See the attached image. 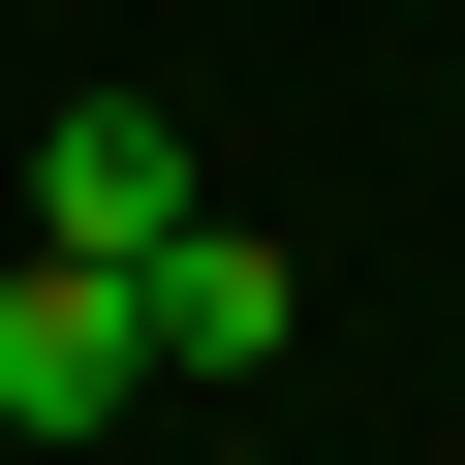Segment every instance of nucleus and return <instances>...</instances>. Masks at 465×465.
Instances as JSON below:
<instances>
[{"label": "nucleus", "instance_id": "obj_2", "mask_svg": "<svg viewBox=\"0 0 465 465\" xmlns=\"http://www.w3.org/2000/svg\"><path fill=\"white\" fill-rule=\"evenodd\" d=\"M186 217H217V186H186L155 94H63V124H32V249H186Z\"/></svg>", "mask_w": 465, "mask_h": 465}, {"label": "nucleus", "instance_id": "obj_3", "mask_svg": "<svg viewBox=\"0 0 465 465\" xmlns=\"http://www.w3.org/2000/svg\"><path fill=\"white\" fill-rule=\"evenodd\" d=\"M124 311H155V372H217V403H249V372L311 341V280L249 249V217H186V249H124Z\"/></svg>", "mask_w": 465, "mask_h": 465}, {"label": "nucleus", "instance_id": "obj_1", "mask_svg": "<svg viewBox=\"0 0 465 465\" xmlns=\"http://www.w3.org/2000/svg\"><path fill=\"white\" fill-rule=\"evenodd\" d=\"M124 403H155L124 249H32V280H0V434H124Z\"/></svg>", "mask_w": 465, "mask_h": 465}]
</instances>
